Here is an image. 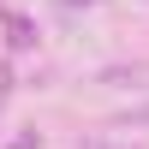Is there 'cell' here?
I'll return each instance as SVG.
<instances>
[{
    "label": "cell",
    "mask_w": 149,
    "mask_h": 149,
    "mask_svg": "<svg viewBox=\"0 0 149 149\" xmlns=\"http://www.w3.org/2000/svg\"><path fill=\"white\" fill-rule=\"evenodd\" d=\"M6 30H12V48H30V42H36V36H30V24H24V18H6Z\"/></svg>",
    "instance_id": "1"
},
{
    "label": "cell",
    "mask_w": 149,
    "mask_h": 149,
    "mask_svg": "<svg viewBox=\"0 0 149 149\" xmlns=\"http://www.w3.org/2000/svg\"><path fill=\"white\" fill-rule=\"evenodd\" d=\"M6 149H36V131H24L18 143H6Z\"/></svg>",
    "instance_id": "2"
},
{
    "label": "cell",
    "mask_w": 149,
    "mask_h": 149,
    "mask_svg": "<svg viewBox=\"0 0 149 149\" xmlns=\"http://www.w3.org/2000/svg\"><path fill=\"white\" fill-rule=\"evenodd\" d=\"M0 102H6V66H0Z\"/></svg>",
    "instance_id": "3"
},
{
    "label": "cell",
    "mask_w": 149,
    "mask_h": 149,
    "mask_svg": "<svg viewBox=\"0 0 149 149\" xmlns=\"http://www.w3.org/2000/svg\"><path fill=\"white\" fill-rule=\"evenodd\" d=\"M66 6H78V0H66Z\"/></svg>",
    "instance_id": "4"
}]
</instances>
